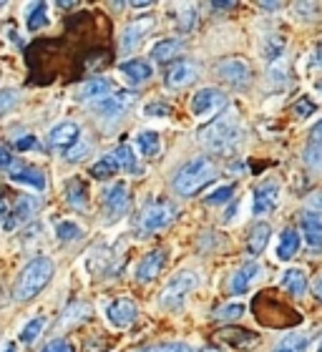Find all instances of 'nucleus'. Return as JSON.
Returning a JSON list of instances; mask_svg holds the SVG:
<instances>
[{
  "label": "nucleus",
  "mask_w": 322,
  "mask_h": 352,
  "mask_svg": "<svg viewBox=\"0 0 322 352\" xmlns=\"http://www.w3.org/2000/svg\"><path fill=\"white\" fill-rule=\"evenodd\" d=\"M199 139L214 154H229L242 139V126L239 118H237V111L229 109L222 116H217L204 131L199 133Z\"/></svg>",
  "instance_id": "f257e3e1"
},
{
  "label": "nucleus",
  "mask_w": 322,
  "mask_h": 352,
  "mask_svg": "<svg viewBox=\"0 0 322 352\" xmlns=\"http://www.w3.org/2000/svg\"><path fill=\"white\" fill-rule=\"evenodd\" d=\"M53 277V262L48 257H36L30 259L23 272L18 274L15 279V289H13V297L18 302H28L33 300L41 289H43Z\"/></svg>",
  "instance_id": "f03ea898"
},
{
  "label": "nucleus",
  "mask_w": 322,
  "mask_h": 352,
  "mask_svg": "<svg viewBox=\"0 0 322 352\" xmlns=\"http://www.w3.org/2000/svg\"><path fill=\"white\" fill-rule=\"evenodd\" d=\"M214 176H217V166L212 164V159H206V156L191 159L174 174V191L182 197H194L197 191H202L212 182Z\"/></svg>",
  "instance_id": "7ed1b4c3"
},
{
  "label": "nucleus",
  "mask_w": 322,
  "mask_h": 352,
  "mask_svg": "<svg viewBox=\"0 0 322 352\" xmlns=\"http://www.w3.org/2000/svg\"><path fill=\"white\" fill-rule=\"evenodd\" d=\"M197 285V274L194 272H179L174 277L169 279V285L161 289L159 294V307L161 309H174L184 302V297L194 289Z\"/></svg>",
  "instance_id": "20e7f679"
},
{
  "label": "nucleus",
  "mask_w": 322,
  "mask_h": 352,
  "mask_svg": "<svg viewBox=\"0 0 322 352\" xmlns=\"http://www.w3.org/2000/svg\"><path fill=\"white\" fill-rule=\"evenodd\" d=\"M174 214H176V209L171 204H167V201H151V204H147L141 209L139 227L144 229V232H159V229L171 224Z\"/></svg>",
  "instance_id": "39448f33"
},
{
  "label": "nucleus",
  "mask_w": 322,
  "mask_h": 352,
  "mask_svg": "<svg viewBox=\"0 0 322 352\" xmlns=\"http://www.w3.org/2000/svg\"><path fill=\"white\" fill-rule=\"evenodd\" d=\"M227 106V96L219 88H202L191 96V113L199 118H209L217 111H222Z\"/></svg>",
  "instance_id": "423d86ee"
},
{
  "label": "nucleus",
  "mask_w": 322,
  "mask_h": 352,
  "mask_svg": "<svg viewBox=\"0 0 322 352\" xmlns=\"http://www.w3.org/2000/svg\"><path fill=\"white\" fill-rule=\"evenodd\" d=\"M217 74H219L227 83H232V86H237V88L247 86L249 78H252L249 63L247 60H242V58H224L219 66H217Z\"/></svg>",
  "instance_id": "0eeeda50"
},
{
  "label": "nucleus",
  "mask_w": 322,
  "mask_h": 352,
  "mask_svg": "<svg viewBox=\"0 0 322 352\" xmlns=\"http://www.w3.org/2000/svg\"><path fill=\"white\" fill-rule=\"evenodd\" d=\"M277 199H279V184L277 182H264L259 184L255 189V199H252V212L257 217H262V214L272 212L275 206H277Z\"/></svg>",
  "instance_id": "6e6552de"
},
{
  "label": "nucleus",
  "mask_w": 322,
  "mask_h": 352,
  "mask_svg": "<svg viewBox=\"0 0 322 352\" xmlns=\"http://www.w3.org/2000/svg\"><path fill=\"white\" fill-rule=\"evenodd\" d=\"M199 66L191 60H176L174 66L167 71V86L169 88H184L197 81Z\"/></svg>",
  "instance_id": "1a4fd4ad"
},
{
  "label": "nucleus",
  "mask_w": 322,
  "mask_h": 352,
  "mask_svg": "<svg viewBox=\"0 0 322 352\" xmlns=\"http://www.w3.org/2000/svg\"><path fill=\"white\" fill-rule=\"evenodd\" d=\"M167 259H169L167 250L149 252L147 257L141 259L139 270H136V279H139V282H151V279H156L161 274V270L167 267Z\"/></svg>",
  "instance_id": "9d476101"
},
{
  "label": "nucleus",
  "mask_w": 322,
  "mask_h": 352,
  "mask_svg": "<svg viewBox=\"0 0 322 352\" xmlns=\"http://www.w3.org/2000/svg\"><path fill=\"white\" fill-rule=\"evenodd\" d=\"M111 324L114 327H129V324L136 320V305H133L129 297H121V300L111 302L109 309H106Z\"/></svg>",
  "instance_id": "9b49d317"
},
{
  "label": "nucleus",
  "mask_w": 322,
  "mask_h": 352,
  "mask_svg": "<svg viewBox=\"0 0 322 352\" xmlns=\"http://www.w3.org/2000/svg\"><path fill=\"white\" fill-rule=\"evenodd\" d=\"M151 28H154V18H141V21H133L131 25H126L124 36H121V51H133Z\"/></svg>",
  "instance_id": "f8f14e48"
},
{
  "label": "nucleus",
  "mask_w": 322,
  "mask_h": 352,
  "mask_svg": "<svg viewBox=\"0 0 322 352\" xmlns=\"http://www.w3.org/2000/svg\"><path fill=\"white\" fill-rule=\"evenodd\" d=\"M259 272H262V267H259V262L257 259H249L247 264H242L239 270L232 274V282H229V289L235 294H242L247 292L249 287H252V282H255L257 277H259Z\"/></svg>",
  "instance_id": "ddd939ff"
},
{
  "label": "nucleus",
  "mask_w": 322,
  "mask_h": 352,
  "mask_svg": "<svg viewBox=\"0 0 322 352\" xmlns=\"http://www.w3.org/2000/svg\"><path fill=\"white\" fill-rule=\"evenodd\" d=\"M302 236L312 252H322V217L315 212L302 214Z\"/></svg>",
  "instance_id": "4468645a"
},
{
  "label": "nucleus",
  "mask_w": 322,
  "mask_h": 352,
  "mask_svg": "<svg viewBox=\"0 0 322 352\" xmlns=\"http://www.w3.org/2000/svg\"><path fill=\"white\" fill-rule=\"evenodd\" d=\"M33 212H36V201H33L30 197H21L18 201H15L13 209L6 214V221H3V227H6L8 232H13L15 227H21L23 221H28V217Z\"/></svg>",
  "instance_id": "2eb2a0df"
},
{
  "label": "nucleus",
  "mask_w": 322,
  "mask_h": 352,
  "mask_svg": "<svg viewBox=\"0 0 322 352\" xmlns=\"http://www.w3.org/2000/svg\"><path fill=\"white\" fill-rule=\"evenodd\" d=\"M118 71H121V76H124L131 86H141V83H147L149 78H151V66H149L147 60H141V58L126 60V63H121V66H118Z\"/></svg>",
  "instance_id": "dca6fc26"
},
{
  "label": "nucleus",
  "mask_w": 322,
  "mask_h": 352,
  "mask_svg": "<svg viewBox=\"0 0 322 352\" xmlns=\"http://www.w3.org/2000/svg\"><path fill=\"white\" fill-rule=\"evenodd\" d=\"M80 136V129L76 124H71V121H66V124L56 126L51 133H48V144H51L53 148H68L74 146L76 141H78Z\"/></svg>",
  "instance_id": "f3484780"
},
{
  "label": "nucleus",
  "mask_w": 322,
  "mask_h": 352,
  "mask_svg": "<svg viewBox=\"0 0 322 352\" xmlns=\"http://www.w3.org/2000/svg\"><path fill=\"white\" fill-rule=\"evenodd\" d=\"M131 103H133V94L106 96L101 101H96V111H101L103 116H121Z\"/></svg>",
  "instance_id": "a211bd4d"
},
{
  "label": "nucleus",
  "mask_w": 322,
  "mask_h": 352,
  "mask_svg": "<svg viewBox=\"0 0 322 352\" xmlns=\"http://www.w3.org/2000/svg\"><path fill=\"white\" fill-rule=\"evenodd\" d=\"M126 206H129V186L126 184H114L106 191V209H109V214L118 217V214L126 212Z\"/></svg>",
  "instance_id": "6ab92c4d"
},
{
  "label": "nucleus",
  "mask_w": 322,
  "mask_h": 352,
  "mask_svg": "<svg viewBox=\"0 0 322 352\" xmlns=\"http://www.w3.org/2000/svg\"><path fill=\"white\" fill-rule=\"evenodd\" d=\"M219 340H224L227 345L237 347V350H252V347L259 342V338H257L255 332L237 330V327H232V330H222L219 332Z\"/></svg>",
  "instance_id": "aec40b11"
},
{
  "label": "nucleus",
  "mask_w": 322,
  "mask_h": 352,
  "mask_svg": "<svg viewBox=\"0 0 322 352\" xmlns=\"http://www.w3.org/2000/svg\"><path fill=\"white\" fill-rule=\"evenodd\" d=\"M111 94V83L106 78H91L78 88V101H101Z\"/></svg>",
  "instance_id": "412c9836"
},
{
  "label": "nucleus",
  "mask_w": 322,
  "mask_h": 352,
  "mask_svg": "<svg viewBox=\"0 0 322 352\" xmlns=\"http://www.w3.org/2000/svg\"><path fill=\"white\" fill-rule=\"evenodd\" d=\"M279 285L285 287L292 297H302V294H305V289H308V274H305V270H297V267H292V270H287L285 274H282Z\"/></svg>",
  "instance_id": "4be33fe9"
},
{
  "label": "nucleus",
  "mask_w": 322,
  "mask_h": 352,
  "mask_svg": "<svg viewBox=\"0 0 322 352\" xmlns=\"http://www.w3.org/2000/svg\"><path fill=\"white\" fill-rule=\"evenodd\" d=\"M182 51H184L182 38H167V41H159V43L151 48V58L159 60V63H167V60L176 58Z\"/></svg>",
  "instance_id": "5701e85b"
},
{
  "label": "nucleus",
  "mask_w": 322,
  "mask_h": 352,
  "mask_svg": "<svg viewBox=\"0 0 322 352\" xmlns=\"http://www.w3.org/2000/svg\"><path fill=\"white\" fill-rule=\"evenodd\" d=\"M10 179L18 184H25V186H33V189H45V176L43 171L33 169V166H21V169L10 171Z\"/></svg>",
  "instance_id": "b1692460"
},
{
  "label": "nucleus",
  "mask_w": 322,
  "mask_h": 352,
  "mask_svg": "<svg viewBox=\"0 0 322 352\" xmlns=\"http://www.w3.org/2000/svg\"><path fill=\"white\" fill-rule=\"evenodd\" d=\"M297 250H300V234H297L294 229H285V232L279 234L277 257L282 259V262H287V259H292L294 254H297Z\"/></svg>",
  "instance_id": "393cba45"
},
{
  "label": "nucleus",
  "mask_w": 322,
  "mask_h": 352,
  "mask_svg": "<svg viewBox=\"0 0 322 352\" xmlns=\"http://www.w3.org/2000/svg\"><path fill=\"white\" fill-rule=\"evenodd\" d=\"M287 48V41L279 33H272V36L264 38L262 43V58L267 60V63H277L279 58H282V53H285Z\"/></svg>",
  "instance_id": "a878e982"
},
{
  "label": "nucleus",
  "mask_w": 322,
  "mask_h": 352,
  "mask_svg": "<svg viewBox=\"0 0 322 352\" xmlns=\"http://www.w3.org/2000/svg\"><path fill=\"white\" fill-rule=\"evenodd\" d=\"M270 236H272L270 224H264V221L255 224L252 232H249V242H247L249 252H252V254H262L264 247H267V242H270Z\"/></svg>",
  "instance_id": "bb28decb"
},
{
  "label": "nucleus",
  "mask_w": 322,
  "mask_h": 352,
  "mask_svg": "<svg viewBox=\"0 0 322 352\" xmlns=\"http://www.w3.org/2000/svg\"><path fill=\"white\" fill-rule=\"evenodd\" d=\"M66 199L68 204L76 206V209H83L88 204V186L80 179H71L66 184Z\"/></svg>",
  "instance_id": "cd10ccee"
},
{
  "label": "nucleus",
  "mask_w": 322,
  "mask_h": 352,
  "mask_svg": "<svg viewBox=\"0 0 322 352\" xmlns=\"http://www.w3.org/2000/svg\"><path fill=\"white\" fill-rule=\"evenodd\" d=\"M114 159H116L118 169H121V171H129V174H136V171H139L136 154L131 151V146H129V144H121V146L114 151Z\"/></svg>",
  "instance_id": "c85d7f7f"
},
{
  "label": "nucleus",
  "mask_w": 322,
  "mask_h": 352,
  "mask_svg": "<svg viewBox=\"0 0 322 352\" xmlns=\"http://www.w3.org/2000/svg\"><path fill=\"white\" fill-rule=\"evenodd\" d=\"M308 345H310V340L305 338V335H300V332H290V335H285V338L279 340L275 352H305Z\"/></svg>",
  "instance_id": "c756f323"
},
{
  "label": "nucleus",
  "mask_w": 322,
  "mask_h": 352,
  "mask_svg": "<svg viewBox=\"0 0 322 352\" xmlns=\"http://www.w3.org/2000/svg\"><path fill=\"white\" fill-rule=\"evenodd\" d=\"M136 146H139V151L144 156H156L161 148V139L156 131H141L139 136H136Z\"/></svg>",
  "instance_id": "7c9ffc66"
},
{
  "label": "nucleus",
  "mask_w": 322,
  "mask_h": 352,
  "mask_svg": "<svg viewBox=\"0 0 322 352\" xmlns=\"http://www.w3.org/2000/svg\"><path fill=\"white\" fill-rule=\"evenodd\" d=\"M43 330H45V317H33V320L21 330V342L23 345H30L33 340L41 338V332Z\"/></svg>",
  "instance_id": "2f4dec72"
},
{
  "label": "nucleus",
  "mask_w": 322,
  "mask_h": 352,
  "mask_svg": "<svg viewBox=\"0 0 322 352\" xmlns=\"http://www.w3.org/2000/svg\"><path fill=\"white\" fill-rule=\"evenodd\" d=\"M48 23V6L45 3H36V6L30 8V13H28V30H41Z\"/></svg>",
  "instance_id": "473e14b6"
},
{
  "label": "nucleus",
  "mask_w": 322,
  "mask_h": 352,
  "mask_svg": "<svg viewBox=\"0 0 322 352\" xmlns=\"http://www.w3.org/2000/svg\"><path fill=\"white\" fill-rule=\"evenodd\" d=\"M116 171H118V164H116V159H114V154L103 156L101 162L91 166V174H94L96 179H109V176H114Z\"/></svg>",
  "instance_id": "72a5a7b5"
},
{
  "label": "nucleus",
  "mask_w": 322,
  "mask_h": 352,
  "mask_svg": "<svg viewBox=\"0 0 322 352\" xmlns=\"http://www.w3.org/2000/svg\"><path fill=\"white\" fill-rule=\"evenodd\" d=\"M302 159H305V164L312 166V169H322V141H312V144H308Z\"/></svg>",
  "instance_id": "f704fd0d"
},
{
  "label": "nucleus",
  "mask_w": 322,
  "mask_h": 352,
  "mask_svg": "<svg viewBox=\"0 0 322 352\" xmlns=\"http://www.w3.org/2000/svg\"><path fill=\"white\" fill-rule=\"evenodd\" d=\"M294 111V116L297 118H310V116H315L317 113V103L310 98V96H302V98H297V103L292 106Z\"/></svg>",
  "instance_id": "c9c22d12"
},
{
  "label": "nucleus",
  "mask_w": 322,
  "mask_h": 352,
  "mask_svg": "<svg viewBox=\"0 0 322 352\" xmlns=\"http://www.w3.org/2000/svg\"><path fill=\"white\" fill-rule=\"evenodd\" d=\"M232 197H235V186H219V189H214L212 194H206L204 201L209 206H219V204H227Z\"/></svg>",
  "instance_id": "e433bc0d"
},
{
  "label": "nucleus",
  "mask_w": 322,
  "mask_h": 352,
  "mask_svg": "<svg viewBox=\"0 0 322 352\" xmlns=\"http://www.w3.org/2000/svg\"><path fill=\"white\" fill-rule=\"evenodd\" d=\"M58 239L61 242H74V239H80L83 236V232H80V227H76L74 221H63V224H58Z\"/></svg>",
  "instance_id": "4c0bfd02"
},
{
  "label": "nucleus",
  "mask_w": 322,
  "mask_h": 352,
  "mask_svg": "<svg viewBox=\"0 0 322 352\" xmlns=\"http://www.w3.org/2000/svg\"><path fill=\"white\" fill-rule=\"evenodd\" d=\"M242 315H244V305H239V302H235V305H222V307L214 312L217 320H239Z\"/></svg>",
  "instance_id": "58836bf2"
},
{
  "label": "nucleus",
  "mask_w": 322,
  "mask_h": 352,
  "mask_svg": "<svg viewBox=\"0 0 322 352\" xmlns=\"http://www.w3.org/2000/svg\"><path fill=\"white\" fill-rule=\"evenodd\" d=\"M194 18H197V13H194V8L191 6H182L179 8V28L182 30H189L191 25H194Z\"/></svg>",
  "instance_id": "ea45409f"
},
{
  "label": "nucleus",
  "mask_w": 322,
  "mask_h": 352,
  "mask_svg": "<svg viewBox=\"0 0 322 352\" xmlns=\"http://www.w3.org/2000/svg\"><path fill=\"white\" fill-rule=\"evenodd\" d=\"M15 103H18V91H13V88H8V91H0V113L10 111Z\"/></svg>",
  "instance_id": "a19ab883"
},
{
  "label": "nucleus",
  "mask_w": 322,
  "mask_h": 352,
  "mask_svg": "<svg viewBox=\"0 0 322 352\" xmlns=\"http://www.w3.org/2000/svg\"><path fill=\"white\" fill-rule=\"evenodd\" d=\"M141 352H191L189 345H182V342H164V345H154V347H147V350Z\"/></svg>",
  "instance_id": "79ce46f5"
},
{
  "label": "nucleus",
  "mask_w": 322,
  "mask_h": 352,
  "mask_svg": "<svg viewBox=\"0 0 322 352\" xmlns=\"http://www.w3.org/2000/svg\"><path fill=\"white\" fill-rule=\"evenodd\" d=\"M41 352H76V350L68 340H51V342H48Z\"/></svg>",
  "instance_id": "37998d69"
},
{
  "label": "nucleus",
  "mask_w": 322,
  "mask_h": 352,
  "mask_svg": "<svg viewBox=\"0 0 322 352\" xmlns=\"http://www.w3.org/2000/svg\"><path fill=\"white\" fill-rule=\"evenodd\" d=\"M147 113L149 116H169L171 109H169L167 103H151V106H147Z\"/></svg>",
  "instance_id": "c03bdc74"
},
{
  "label": "nucleus",
  "mask_w": 322,
  "mask_h": 352,
  "mask_svg": "<svg viewBox=\"0 0 322 352\" xmlns=\"http://www.w3.org/2000/svg\"><path fill=\"white\" fill-rule=\"evenodd\" d=\"M308 206H310V212H315V214L322 212V191H315V194H310Z\"/></svg>",
  "instance_id": "a18cd8bd"
},
{
  "label": "nucleus",
  "mask_w": 322,
  "mask_h": 352,
  "mask_svg": "<svg viewBox=\"0 0 322 352\" xmlns=\"http://www.w3.org/2000/svg\"><path fill=\"white\" fill-rule=\"evenodd\" d=\"M270 83H275V86H285V71H282V68H272Z\"/></svg>",
  "instance_id": "49530a36"
},
{
  "label": "nucleus",
  "mask_w": 322,
  "mask_h": 352,
  "mask_svg": "<svg viewBox=\"0 0 322 352\" xmlns=\"http://www.w3.org/2000/svg\"><path fill=\"white\" fill-rule=\"evenodd\" d=\"M33 146H36V139H33V136H25V139L15 141V148H18V151H28V148H33Z\"/></svg>",
  "instance_id": "de8ad7c7"
},
{
  "label": "nucleus",
  "mask_w": 322,
  "mask_h": 352,
  "mask_svg": "<svg viewBox=\"0 0 322 352\" xmlns=\"http://www.w3.org/2000/svg\"><path fill=\"white\" fill-rule=\"evenodd\" d=\"M86 151H88L86 144H83V146H76V148H71V151H68L66 159H68V162H78V159H80L83 154H86Z\"/></svg>",
  "instance_id": "09e8293b"
},
{
  "label": "nucleus",
  "mask_w": 322,
  "mask_h": 352,
  "mask_svg": "<svg viewBox=\"0 0 322 352\" xmlns=\"http://www.w3.org/2000/svg\"><path fill=\"white\" fill-rule=\"evenodd\" d=\"M10 164H13V156H10V151L0 146V169H8Z\"/></svg>",
  "instance_id": "8fccbe9b"
},
{
  "label": "nucleus",
  "mask_w": 322,
  "mask_h": 352,
  "mask_svg": "<svg viewBox=\"0 0 322 352\" xmlns=\"http://www.w3.org/2000/svg\"><path fill=\"white\" fill-rule=\"evenodd\" d=\"M312 68L315 71H322V43L315 48V53H312Z\"/></svg>",
  "instance_id": "3c124183"
},
{
  "label": "nucleus",
  "mask_w": 322,
  "mask_h": 352,
  "mask_svg": "<svg viewBox=\"0 0 322 352\" xmlns=\"http://www.w3.org/2000/svg\"><path fill=\"white\" fill-rule=\"evenodd\" d=\"M312 294H315V300L322 302V274H317V279L312 282Z\"/></svg>",
  "instance_id": "603ef678"
},
{
  "label": "nucleus",
  "mask_w": 322,
  "mask_h": 352,
  "mask_svg": "<svg viewBox=\"0 0 322 352\" xmlns=\"http://www.w3.org/2000/svg\"><path fill=\"white\" fill-rule=\"evenodd\" d=\"M310 136H312V141H322V118L312 126V133H310Z\"/></svg>",
  "instance_id": "864d4df0"
},
{
  "label": "nucleus",
  "mask_w": 322,
  "mask_h": 352,
  "mask_svg": "<svg viewBox=\"0 0 322 352\" xmlns=\"http://www.w3.org/2000/svg\"><path fill=\"white\" fill-rule=\"evenodd\" d=\"M214 10H229V8H235V3H212Z\"/></svg>",
  "instance_id": "5fc2aeb1"
},
{
  "label": "nucleus",
  "mask_w": 322,
  "mask_h": 352,
  "mask_svg": "<svg viewBox=\"0 0 322 352\" xmlns=\"http://www.w3.org/2000/svg\"><path fill=\"white\" fill-rule=\"evenodd\" d=\"M131 8H136V10H144V8H151V3H149V0H144V3H139V0H136V3H131Z\"/></svg>",
  "instance_id": "6e6d98bb"
},
{
  "label": "nucleus",
  "mask_w": 322,
  "mask_h": 352,
  "mask_svg": "<svg viewBox=\"0 0 322 352\" xmlns=\"http://www.w3.org/2000/svg\"><path fill=\"white\" fill-rule=\"evenodd\" d=\"M259 8H264V10H277L279 8V3H262Z\"/></svg>",
  "instance_id": "4d7b16f0"
},
{
  "label": "nucleus",
  "mask_w": 322,
  "mask_h": 352,
  "mask_svg": "<svg viewBox=\"0 0 322 352\" xmlns=\"http://www.w3.org/2000/svg\"><path fill=\"white\" fill-rule=\"evenodd\" d=\"M0 214H3V217L8 214V204H6V199H3V194H0Z\"/></svg>",
  "instance_id": "13d9d810"
},
{
  "label": "nucleus",
  "mask_w": 322,
  "mask_h": 352,
  "mask_svg": "<svg viewBox=\"0 0 322 352\" xmlns=\"http://www.w3.org/2000/svg\"><path fill=\"white\" fill-rule=\"evenodd\" d=\"M3 352H18V347H15V342H8V345L3 347Z\"/></svg>",
  "instance_id": "bf43d9fd"
},
{
  "label": "nucleus",
  "mask_w": 322,
  "mask_h": 352,
  "mask_svg": "<svg viewBox=\"0 0 322 352\" xmlns=\"http://www.w3.org/2000/svg\"><path fill=\"white\" fill-rule=\"evenodd\" d=\"M202 352H219V350H214V347H206V350H202Z\"/></svg>",
  "instance_id": "052dcab7"
},
{
  "label": "nucleus",
  "mask_w": 322,
  "mask_h": 352,
  "mask_svg": "<svg viewBox=\"0 0 322 352\" xmlns=\"http://www.w3.org/2000/svg\"><path fill=\"white\" fill-rule=\"evenodd\" d=\"M317 352H322V340H320V345H317Z\"/></svg>",
  "instance_id": "680f3d73"
},
{
  "label": "nucleus",
  "mask_w": 322,
  "mask_h": 352,
  "mask_svg": "<svg viewBox=\"0 0 322 352\" xmlns=\"http://www.w3.org/2000/svg\"><path fill=\"white\" fill-rule=\"evenodd\" d=\"M3 6H6V3H0V8H3Z\"/></svg>",
  "instance_id": "e2e57ef3"
},
{
  "label": "nucleus",
  "mask_w": 322,
  "mask_h": 352,
  "mask_svg": "<svg viewBox=\"0 0 322 352\" xmlns=\"http://www.w3.org/2000/svg\"><path fill=\"white\" fill-rule=\"evenodd\" d=\"M320 91H322V83H320Z\"/></svg>",
  "instance_id": "0e129e2a"
}]
</instances>
